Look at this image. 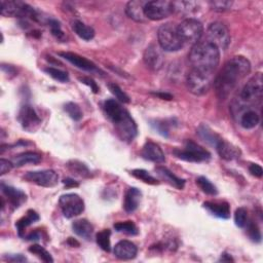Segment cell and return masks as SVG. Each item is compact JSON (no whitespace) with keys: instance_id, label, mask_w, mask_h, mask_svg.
<instances>
[{"instance_id":"cell-50","label":"cell","mask_w":263,"mask_h":263,"mask_svg":"<svg viewBox=\"0 0 263 263\" xmlns=\"http://www.w3.org/2000/svg\"><path fill=\"white\" fill-rule=\"evenodd\" d=\"M27 241H39L40 240V233L36 230L34 232H31L30 235H29L27 238H26Z\"/></svg>"},{"instance_id":"cell-22","label":"cell","mask_w":263,"mask_h":263,"mask_svg":"<svg viewBox=\"0 0 263 263\" xmlns=\"http://www.w3.org/2000/svg\"><path fill=\"white\" fill-rule=\"evenodd\" d=\"M145 2H140V0H133V2L128 3L126 7V14L127 16L138 23H143L146 20L144 15V6Z\"/></svg>"},{"instance_id":"cell-24","label":"cell","mask_w":263,"mask_h":263,"mask_svg":"<svg viewBox=\"0 0 263 263\" xmlns=\"http://www.w3.org/2000/svg\"><path fill=\"white\" fill-rule=\"evenodd\" d=\"M156 173L159 176L164 180L166 181L167 183H169L170 185L176 187L177 189H183L184 186H185V180L177 177L176 175H174L170 170H168L167 168L165 167H157L155 169Z\"/></svg>"},{"instance_id":"cell-21","label":"cell","mask_w":263,"mask_h":263,"mask_svg":"<svg viewBox=\"0 0 263 263\" xmlns=\"http://www.w3.org/2000/svg\"><path fill=\"white\" fill-rule=\"evenodd\" d=\"M203 207L218 218L228 219L230 217V207L226 201H206Z\"/></svg>"},{"instance_id":"cell-25","label":"cell","mask_w":263,"mask_h":263,"mask_svg":"<svg viewBox=\"0 0 263 263\" xmlns=\"http://www.w3.org/2000/svg\"><path fill=\"white\" fill-rule=\"evenodd\" d=\"M72 229L78 237L86 241L92 239L94 232V226L85 219H79L74 221L72 224Z\"/></svg>"},{"instance_id":"cell-35","label":"cell","mask_w":263,"mask_h":263,"mask_svg":"<svg viewBox=\"0 0 263 263\" xmlns=\"http://www.w3.org/2000/svg\"><path fill=\"white\" fill-rule=\"evenodd\" d=\"M131 174L133 175V176L145 183L147 184H151V185H155V184H159V181L153 177L151 176V175L149 174V172L145 171L143 169H136V170H133L131 172Z\"/></svg>"},{"instance_id":"cell-34","label":"cell","mask_w":263,"mask_h":263,"mask_svg":"<svg viewBox=\"0 0 263 263\" xmlns=\"http://www.w3.org/2000/svg\"><path fill=\"white\" fill-rule=\"evenodd\" d=\"M196 184L198 185V187L204 192L209 195H217L218 194V190L216 188V186L206 177H198L196 179Z\"/></svg>"},{"instance_id":"cell-13","label":"cell","mask_w":263,"mask_h":263,"mask_svg":"<svg viewBox=\"0 0 263 263\" xmlns=\"http://www.w3.org/2000/svg\"><path fill=\"white\" fill-rule=\"evenodd\" d=\"M18 120L22 128L29 133L35 132L41 125L40 118L30 104H25L24 106H22L19 112Z\"/></svg>"},{"instance_id":"cell-12","label":"cell","mask_w":263,"mask_h":263,"mask_svg":"<svg viewBox=\"0 0 263 263\" xmlns=\"http://www.w3.org/2000/svg\"><path fill=\"white\" fill-rule=\"evenodd\" d=\"M59 204L63 215L68 219L80 215L84 210V201L76 193L62 195L59 199Z\"/></svg>"},{"instance_id":"cell-28","label":"cell","mask_w":263,"mask_h":263,"mask_svg":"<svg viewBox=\"0 0 263 263\" xmlns=\"http://www.w3.org/2000/svg\"><path fill=\"white\" fill-rule=\"evenodd\" d=\"M72 30L76 33L77 36L86 41L93 39L95 36L94 29L91 26H87L80 21H74L72 23Z\"/></svg>"},{"instance_id":"cell-37","label":"cell","mask_w":263,"mask_h":263,"mask_svg":"<svg viewBox=\"0 0 263 263\" xmlns=\"http://www.w3.org/2000/svg\"><path fill=\"white\" fill-rule=\"evenodd\" d=\"M29 252L36 255L40 260H42L43 262H46V263H51L54 262V259L51 257V255L41 246L39 245H33L31 246L30 248H29Z\"/></svg>"},{"instance_id":"cell-10","label":"cell","mask_w":263,"mask_h":263,"mask_svg":"<svg viewBox=\"0 0 263 263\" xmlns=\"http://www.w3.org/2000/svg\"><path fill=\"white\" fill-rule=\"evenodd\" d=\"M2 15L6 17L30 18L38 21L37 12L29 5L22 2H2Z\"/></svg>"},{"instance_id":"cell-7","label":"cell","mask_w":263,"mask_h":263,"mask_svg":"<svg viewBox=\"0 0 263 263\" xmlns=\"http://www.w3.org/2000/svg\"><path fill=\"white\" fill-rule=\"evenodd\" d=\"M179 34L184 44H196L199 42L202 33V24L193 18H187L178 25Z\"/></svg>"},{"instance_id":"cell-3","label":"cell","mask_w":263,"mask_h":263,"mask_svg":"<svg viewBox=\"0 0 263 263\" xmlns=\"http://www.w3.org/2000/svg\"><path fill=\"white\" fill-rule=\"evenodd\" d=\"M188 60L191 69L214 74L220 62V50L208 41H199L192 45Z\"/></svg>"},{"instance_id":"cell-29","label":"cell","mask_w":263,"mask_h":263,"mask_svg":"<svg viewBox=\"0 0 263 263\" xmlns=\"http://www.w3.org/2000/svg\"><path fill=\"white\" fill-rule=\"evenodd\" d=\"M259 122H260L259 114L255 110L249 109L241 115L240 125L246 130H251L257 127Z\"/></svg>"},{"instance_id":"cell-18","label":"cell","mask_w":263,"mask_h":263,"mask_svg":"<svg viewBox=\"0 0 263 263\" xmlns=\"http://www.w3.org/2000/svg\"><path fill=\"white\" fill-rule=\"evenodd\" d=\"M114 255L121 260H131L137 256L138 248L130 241H121L114 247Z\"/></svg>"},{"instance_id":"cell-31","label":"cell","mask_w":263,"mask_h":263,"mask_svg":"<svg viewBox=\"0 0 263 263\" xmlns=\"http://www.w3.org/2000/svg\"><path fill=\"white\" fill-rule=\"evenodd\" d=\"M197 134L199 135V137L203 140L206 141L207 143L213 145V146H216L217 142L221 139L217 134H215L208 126H204V125H201L199 126V128L197 129Z\"/></svg>"},{"instance_id":"cell-8","label":"cell","mask_w":263,"mask_h":263,"mask_svg":"<svg viewBox=\"0 0 263 263\" xmlns=\"http://www.w3.org/2000/svg\"><path fill=\"white\" fill-rule=\"evenodd\" d=\"M174 154L178 159L189 163H201L211 157L209 151L191 140H187L184 149H175Z\"/></svg>"},{"instance_id":"cell-5","label":"cell","mask_w":263,"mask_h":263,"mask_svg":"<svg viewBox=\"0 0 263 263\" xmlns=\"http://www.w3.org/2000/svg\"><path fill=\"white\" fill-rule=\"evenodd\" d=\"M213 82V74L197 71L194 69L190 70L186 78L188 91L195 96L206 94L211 89Z\"/></svg>"},{"instance_id":"cell-23","label":"cell","mask_w":263,"mask_h":263,"mask_svg":"<svg viewBox=\"0 0 263 263\" xmlns=\"http://www.w3.org/2000/svg\"><path fill=\"white\" fill-rule=\"evenodd\" d=\"M142 193L138 188L131 187L128 189L126 196H125V201H124V208L126 212L128 213H133L135 212L141 201Z\"/></svg>"},{"instance_id":"cell-43","label":"cell","mask_w":263,"mask_h":263,"mask_svg":"<svg viewBox=\"0 0 263 263\" xmlns=\"http://www.w3.org/2000/svg\"><path fill=\"white\" fill-rule=\"evenodd\" d=\"M232 6L231 2H221V0H216V2H211L210 7L215 12H226L228 11Z\"/></svg>"},{"instance_id":"cell-44","label":"cell","mask_w":263,"mask_h":263,"mask_svg":"<svg viewBox=\"0 0 263 263\" xmlns=\"http://www.w3.org/2000/svg\"><path fill=\"white\" fill-rule=\"evenodd\" d=\"M151 126L162 136L169 137V124L166 121H154V122H152Z\"/></svg>"},{"instance_id":"cell-46","label":"cell","mask_w":263,"mask_h":263,"mask_svg":"<svg viewBox=\"0 0 263 263\" xmlns=\"http://www.w3.org/2000/svg\"><path fill=\"white\" fill-rule=\"evenodd\" d=\"M14 168L13 162L7 161L5 159L0 160V175H6Z\"/></svg>"},{"instance_id":"cell-26","label":"cell","mask_w":263,"mask_h":263,"mask_svg":"<svg viewBox=\"0 0 263 263\" xmlns=\"http://www.w3.org/2000/svg\"><path fill=\"white\" fill-rule=\"evenodd\" d=\"M12 162L14 164V167H17V168L23 167V166L28 165V164L36 165V164H39L41 162V155L36 153V152L27 151V152H23L21 154L16 155L13 159Z\"/></svg>"},{"instance_id":"cell-42","label":"cell","mask_w":263,"mask_h":263,"mask_svg":"<svg viewBox=\"0 0 263 263\" xmlns=\"http://www.w3.org/2000/svg\"><path fill=\"white\" fill-rule=\"evenodd\" d=\"M235 222H236V225L238 227H245L247 222H248V212L245 208L241 207L239 209L236 210V213H235Z\"/></svg>"},{"instance_id":"cell-4","label":"cell","mask_w":263,"mask_h":263,"mask_svg":"<svg viewBox=\"0 0 263 263\" xmlns=\"http://www.w3.org/2000/svg\"><path fill=\"white\" fill-rule=\"evenodd\" d=\"M159 45L166 51H177L184 45L179 34L178 25L166 23L162 25L157 31Z\"/></svg>"},{"instance_id":"cell-30","label":"cell","mask_w":263,"mask_h":263,"mask_svg":"<svg viewBox=\"0 0 263 263\" xmlns=\"http://www.w3.org/2000/svg\"><path fill=\"white\" fill-rule=\"evenodd\" d=\"M67 168L73 175H75V176L82 177V178H89L91 176V172L89 168L79 161L75 160V161L68 162Z\"/></svg>"},{"instance_id":"cell-49","label":"cell","mask_w":263,"mask_h":263,"mask_svg":"<svg viewBox=\"0 0 263 263\" xmlns=\"http://www.w3.org/2000/svg\"><path fill=\"white\" fill-rule=\"evenodd\" d=\"M63 183L64 185L67 187V188H73V187H78V182H76L75 180L73 179H70V178H66L63 180Z\"/></svg>"},{"instance_id":"cell-1","label":"cell","mask_w":263,"mask_h":263,"mask_svg":"<svg viewBox=\"0 0 263 263\" xmlns=\"http://www.w3.org/2000/svg\"><path fill=\"white\" fill-rule=\"evenodd\" d=\"M251 71V63L247 58L237 56L228 60L214 80V86L219 99H226Z\"/></svg>"},{"instance_id":"cell-19","label":"cell","mask_w":263,"mask_h":263,"mask_svg":"<svg viewBox=\"0 0 263 263\" xmlns=\"http://www.w3.org/2000/svg\"><path fill=\"white\" fill-rule=\"evenodd\" d=\"M2 190L4 194L8 197L9 202L13 209L20 208L24 202L27 200V195L20 189L6 185L5 183H2Z\"/></svg>"},{"instance_id":"cell-41","label":"cell","mask_w":263,"mask_h":263,"mask_svg":"<svg viewBox=\"0 0 263 263\" xmlns=\"http://www.w3.org/2000/svg\"><path fill=\"white\" fill-rule=\"evenodd\" d=\"M247 232L249 238L255 242V243H260L261 242V232L259 227L257 226L256 223L254 222H247Z\"/></svg>"},{"instance_id":"cell-20","label":"cell","mask_w":263,"mask_h":263,"mask_svg":"<svg viewBox=\"0 0 263 263\" xmlns=\"http://www.w3.org/2000/svg\"><path fill=\"white\" fill-rule=\"evenodd\" d=\"M215 147L217 149V152L221 156V159L226 160V161L236 160V159L240 157V155H241V150L239 147H237V146H235L233 144H231L223 139H220L217 142Z\"/></svg>"},{"instance_id":"cell-39","label":"cell","mask_w":263,"mask_h":263,"mask_svg":"<svg viewBox=\"0 0 263 263\" xmlns=\"http://www.w3.org/2000/svg\"><path fill=\"white\" fill-rule=\"evenodd\" d=\"M44 72L47 73L50 77H52L55 80H58L60 82H68L69 81V75L67 72L60 70L58 68H54V67H47L44 69Z\"/></svg>"},{"instance_id":"cell-48","label":"cell","mask_w":263,"mask_h":263,"mask_svg":"<svg viewBox=\"0 0 263 263\" xmlns=\"http://www.w3.org/2000/svg\"><path fill=\"white\" fill-rule=\"evenodd\" d=\"M9 261H12V262H24V261H27L26 257H24L23 255L21 254H17V255H9L6 257Z\"/></svg>"},{"instance_id":"cell-52","label":"cell","mask_w":263,"mask_h":263,"mask_svg":"<svg viewBox=\"0 0 263 263\" xmlns=\"http://www.w3.org/2000/svg\"><path fill=\"white\" fill-rule=\"evenodd\" d=\"M219 261H220V262H230V261L233 262L235 260H233V258H232L229 254H227V253H223V254L221 255Z\"/></svg>"},{"instance_id":"cell-9","label":"cell","mask_w":263,"mask_h":263,"mask_svg":"<svg viewBox=\"0 0 263 263\" xmlns=\"http://www.w3.org/2000/svg\"><path fill=\"white\" fill-rule=\"evenodd\" d=\"M207 38V41L214 44L219 50H225L231 41L228 28L221 22H214L208 27Z\"/></svg>"},{"instance_id":"cell-14","label":"cell","mask_w":263,"mask_h":263,"mask_svg":"<svg viewBox=\"0 0 263 263\" xmlns=\"http://www.w3.org/2000/svg\"><path fill=\"white\" fill-rule=\"evenodd\" d=\"M24 179L42 187H54L59 181V175L52 170L28 172Z\"/></svg>"},{"instance_id":"cell-36","label":"cell","mask_w":263,"mask_h":263,"mask_svg":"<svg viewBox=\"0 0 263 263\" xmlns=\"http://www.w3.org/2000/svg\"><path fill=\"white\" fill-rule=\"evenodd\" d=\"M47 23H48V26H49V28H50L51 34L56 37V39L59 40V41L64 42V41L66 40V35H65V33L63 32V30H62L60 23L58 22L57 20H54V19L48 20Z\"/></svg>"},{"instance_id":"cell-51","label":"cell","mask_w":263,"mask_h":263,"mask_svg":"<svg viewBox=\"0 0 263 263\" xmlns=\"http://www.w3.org/2000/svg\"><path fill=\"white\" fill-rule=\"evenodd\" d=\"M154 96L163 99V100H172L173 96L169 93H164V92H157V93H152Z\"/></svg>"},{"instance_id":"cell-15","label":"cell","mask_w":263,"mask_h":263,"mask_svg":"<svg viewBox=\"0 0 263 263\" xmlns=\"http://www.w3.org/2000/svg\"><path fill=\"white\" fill-rule=\"evenodd\" d=\"M143 61L145 65L147 66L152 71H159L163 68L165 63V57L163 49L157 44H150L146 47L144 55H143Z\"/></svg>"},{"instance_id":"cell-32","label":"cell","mask_w":263,"mask_h":263,"mask_svg":"<svg viewBox=\"0 0 263 263\" xmlns=\"http://www.w3.org/2000/svg\"><path fill=\"white\" fill-rule=\"evenodd\" d=\"M114 228L116 231L124 232L129 236H136L138 235V227L133 221H125V222H119L114 224Z\"/></svg>"},{"instance_id":"cell-45","label":"cell","mask_w":263,"mask_h":263,"mask_svg":"<svg viewBox=\"0 0 263 263\" xmlns=\"http://www.w3.org/2000/svg\"><path fill=\"white\" fill-rule=\"evenodd\" d=\"M79 81H80L81 83L87 85L89 87H91V90H92L95 94L99 93V86H98L97 82H96L94 79H92V78H90V77H79Z\"/></svg>"},{"instance_id":"cell-40","label":"cell","mask_w":263,"mask_h":263,"mask_svg":"<svg viewBox=\"0 0 263 263\" xmlns=\"http://www.w3.org/2000/svg\"><path fill=\"white\" fill-rule=\"evenodd\" d=\"M108 87H109V91L115 96V98L119 101H121L123 103H130V101H131L130 97L121 89L118 84L110 83L108 85Z\"/></svg>"},{"instance_id":"cell-38","label":"cell","mask_w":263,"mask_h":263,"mask_svg":"<svg viewBox=\"0 0 263 263\" xmlns=\"http://www.w3.org/2000/svg\"><path fill=\"white\" fill-rule=\"evenodd\" d=\"M64 109L65 111L67 112V114L70 116V118L75 121V122H78L82 119V111L80 109V107L76 104V103H73V102H68L65 104L64 106Z\"/></svg>"},{"instance_id":"cell-2","label":"cell","mask_w":263,"mask_h":263,"mask_svg":"<svg viewBox=\"0 0 263 263\" xmlns=\"http://www.w3.org/2000/svg\"><path fill=\"white\" fill-rule=\"evenodd\" d=\"M103 108L120 138L125 142H132L138 134V128L129 111L114 99L106 100Z\"/></svg>"},{"instance_id":"cell-33","label":"cell","mask_w":263,"mask_h":263,"mask_svg":"<svg viewBox=\"0 0 263 263\" xmlns=\"http://www.w3.org/2000/svg\"><path fill=\"white\" fill-rule=\"evenodd\" d=\"M110 236H111V231L109 229H104V230L100 231L96 237L97 244L105 252H109L111 250Z\"/></svg>"},{"instance_id":"cell-17","label":"cell","mask_w":263,"mask_h":263,"mask_svg":"<svg viewBox=\"0 0 263 263\" xmlns=\"http://www.w3.org/2000/svg\"><path fill=\"white\" fill-rule=\"evenodd\" d=\"M142 156L145 160L150 161L155 164H163L166 161L165 153L161 148V146L150 141L144 145V147L142 149Z\"/></svg>"},{"instance_id":"cell-6","label":"cell","mask_w":263,"mask_h":263,"mask_svg":"<svg viewBox=\"0 0 263 263\" xmlns=\"http://www.w3.org/2000/svg\"><path fill=\"white\" fill-rule=\"evenodd\" d=\"M263 98V80L262 74L257 73L242 89L240 99L243 103L249 105H258Z\"/></svg>"},{"instance_id":"cell-53","label":"cell","mask_w":263,"mask_h":263,"mask_svg":"<svg viewBox=\"0 0 263 263\" xmlns=\"http://www.w3.org/2000/svg\"><path fill=\"white\" fill-rule=\"evenodd\" d=\"M67 243L70 245V246H72V247H78L79 246V243L76 241V240H74V239H72V238H69L68 239V241H67Z\"/></svg>"},{"instance_id":"cell-16","label":"cell","mask_w":263,"mask_h":263,"mask_svg":"<svg viewBox=\"0 0 263 263\" xmlns=\"http://www.w3.org/2000/svg\"><path fill=\"white\" fill-rule=\"evenodd\" d=\"M62 58H64L65 60H67L69 63L74 65L75 67L82 69L84 71L89 72H99L100 70L97 68V66L91 62L90 60H87L86 58L81 57L75 52H69V51H64L59 54Z\"/></svg>"},{"instance_id":"cell-27","label":"cell","mask_w":263,"mask_h":263,"mask_svg":"<svg viewBox=\"0 0 263 263\" xmlns=\"http://www.w3.org/2000/svg\"><path fill=\"white\" fill-rule=\"evenodd\" d=\"M39 220V215L33 211V210H29L27 212V214L22 217L17 223H16V227H17V230H18V233L19 236L21 238L24 237V232H25V229L28 227L32 225L33 223L37 222Z\"/></svg>"},{"instance_id":"cell-47","label":"cell","mask_w":263,"mask_h":263,"mask_svg":"<svg viewBox=\"0 0 263 263\" xmlns=\"http://www.w3.org/2000/svg\"><path fill=\"white\" fill-rule=\"evenodd\" d=\"M249 172L251 173V175H253V176H255L257 178H261L263 176V170L257 164H252L249 167Z\"/></svg>"},{"instance_id":"cell-11","label":"cell","mask_w":263,"mask_h":263,"mask_svg":"<svg viewBox=\"0 0 263 263\" xmlns=\"http://www.w3.org/2000/svg\"><path fill=\"white\" fill-rule=\"evenodd\" d=\"M174 12V5L167 0H154L148 2L144 6V15L146 19L161 21L170 17Z\"/></svg>"}]
</instances>
